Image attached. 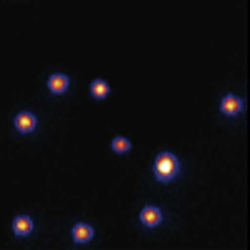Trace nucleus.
<instances>
[{
    "label": "nucleus",
    "instance_id": "7ed1b4c3",
    "mask_svg": "<svg viewBox=\"0 0 250 250\" xmlns=\"http://www.w3.org/2000/svg\"><path fill=\"white\" fill-rule=\"evenodd\" d=\"M13 123H15V130H18V133H23V135H28V133H33V130L38 128V118H35L30 110L18 113Z\"/></svg>",
    "mask_w": 250,
    "mask_h": 250
},
{
    "label": "nucleus",
    "instance_id": "20e7f679",
    "mask_svg": "<svg viewBox=\"0 0 250 250\" xmlns=\"http://www.w3.org/2000/svg\"><path fill=\"white\" fill-rule=\"evenodd\" d=\"M140 223L145 228H158L163 223V210H160V208H155V205H145L143 210H140Z\"/></svg>",
    "mask_w": 250,
    "mask_h": 250
},
{
    "label": "nucleus",
    "instance_id": "6e6552de",
    "mask_svg": "<svg viewBox=\"0 0 250 250\" xmlns=\"http://www.w3.org/2000/svg\"><path fill=\"white\" fill-rule=\"evenodd\" d=\"M90 95H93L95 100H105V98L110 95V85H108V80H103V78L93 80V83H90Z\"/></svg>",
    "mask_w": 250,
    "mask_h": 250
},
{
    "label": "nucleus",
    "instance_id": "423d86ee",
    "mask_svg": "<svg viewBox=\"0 0 250 250\" xmlns=\"http://www.w3.org/2000/svg\"><path fill=\"white\" fill-rule=\"evenodd\" d=\"M68 88H70V80H68L65 73H53V75L48 78V90H50L53 95H62Z\"/></svg>",
    "mask_w": 250,
    "mask_h": 250
},
{
    "label": "nucleus",
    "instance_id": "1a4fd4ad",
    "mask_svg": "<svg viewBox=\"0 0 250 250\" xmlns=\"http://www.w3.org/2000/svg\"><path fill=\"white\" fill-rule=\"evenodd\" d=\"M113 150H115V153H128V150H130V140L123 138V135L113 138Z\"/></svg>",
    "mask_w": 250,
    "mask_h": 250
},
{
    "label": "nucleus",
    "instance_id": "f257e3e1",
    "mask_svg": "<svg viewBox=\"0 0 250 250\" xmlns=\"http://www.w3.org/2000/svg\"><path fill=\"white\" fill-rule=\"evenodd\" d=\"M180 173V160L170 153V150H165L155 158L153 163V175L160 180V183H170L175 175Z\"/></svg>",
    "mask_w": 250,
    "mask_h": 250
},
{
    "label": "nucleus",
    "instance_id": "39448f33",
    "mask_svg": "<svg viewBox=\"0 0 250 250\" xmlns=\"http://www.w3.org/2000/svg\"><path fill=\"white\" fill-rule=\"evenodd\" d=\"M70 235H73V240H75L78 245H85V243L93 240L95 228L88 225V223H75V225H73V230H70Z\"/></svg>",
    "mask_w": 250,
    "mask_h": 250
},
{
    "label": "nucleus",
    "instance_id": "f03ea898",
    "mask_svg": "<svg viewBox=\"0 0 250 250\" xmlns=\"http://www.w3.org/2000/svg\"><path fill=\"white\" fill-rule=\"evenodd\" d=\"M243 108H245V105H243V98H238V95H233V93H228V95L220 100V113L228 115V118L240 115Z\"/></svg>",
    "mask_w": 250,
    "mask_h": 250
},
{
    "label": "nucleus",
    "instance_id": "0eeeda50",
    "mask_svg": "<svg viewBox=\"0 0 250 250\" xmlns=\"http://www.w3.org/2000/svg\"><path fill=\"white\" fill-rule=\"evenodd\" d=\"M13 233H15L18 238L30 235V233H33V220H30L28 215H18V218L13 220Z\"/></svg>",
    "mask_w": 250,
    "mask_h": 250
}]
</instances>
